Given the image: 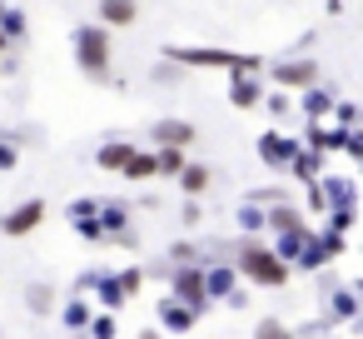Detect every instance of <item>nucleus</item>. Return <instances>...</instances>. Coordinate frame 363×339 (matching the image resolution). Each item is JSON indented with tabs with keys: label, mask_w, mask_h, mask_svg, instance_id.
I'll use <instances>...</instances> for the list:
<instances>
[{
	"label": "nucleus",
	"mask_w": 363,
	"mask_h": 339,
	"mask_svg": "<svg viewBox=\"0 0 363 339\" xmlns=\"http://www.w3.org/2000/svg\"><path fill=\"white\" fill-rule=\"evenodd\" d=\"M164 60L189 65V70H229V75H264L259 55H234V50H214V45H164Z\"/></svg>",
	"instance_id": "obj_2"
},
{
	"label": "nucleus",
	"mask_w": 363,
	"mask_h": 339,
	"mask_svg": "<svg viewBox=\"0 0 363 339\" xmlns=\"http://www.w3.org/2000/svg\"><path fill=\"white\" fill-rule=\"evenodd\" d=\"M160 324H164L169 334H189V329L199 324V309H189L184 299L169 294V299H160Z\"/></svg>",
	"instance_id": "obj_11"
},
{
	"label": "nucleus",
	"mask_w": 363,
	"mask_h": 339,
	"mask_svg": "<svg viewBox=\"0 0 363 339\" xmlns=\"http://www.w3.org/2000/svg\"><path fill=\"white\" fill-rule=\"evenodd\" d=\"M269 75H274V85H279V90H289V95L298 90V95H303V90H313V85H318V60H274V65H269Z\"/></svg>",
	"instance_id": "obj_6"
},
{
	"label": "nucleus",
	"mask_w": 363,
	"mask_h": 339,
	"mask_svg": "<svg viewBox=\"0 0 363 339\" xmlns=\"http://www.w3.org/2000/svg\"><path fill=\"white\" fill-rule=\"evenodd\" d=\"M169 294L174 299H184L189 309H209L214 299H209V279H204V264H174L169 269Z\"/></svg>",
	"instance_id": "obj_4"
},
{
	"label": "nucleus",
	"mask_w": 363,
	"mask_h": 339,
	"mask_svg": "<svg viewBox=\"0 0 363 339\" xmlns=\"http://www.w3.org/2000/svg\"><path fill=\"white\" fill-rule=\"evenodd\" d=\"M323 220H328V225H323V230H333V235H348V230H353V225H358V210H328V215H323Z\"/></svg>",
	"instance_id": "obj_29"
},
{
	"label": "nucleus",
	"mask_w": 363,
	"mask_h": 339,
	"mask_svg": "<svg viewBox=\"0 0 363 339\" xmlns=\"http://www.w3.org/2000/svg\"><path fill=\"white\" fill-rule=\"evenodd\" d=\"M254 339H303V334L289 329L284 319H259V324H254Z\"/></svg>",
	"instance_id": "obj_26"
},
{
	"label": "nucleus",
	"mask_w": 363,
	"mask_h": 339,
	"mask_svg": "<svg viewBox=\"0 0 363 339\" xmlns=\"http://www.w3.org/2000/svg\"><path fill=\"white\" fill-rule=\"evenodd\" d=\"M85 334H90V339H115V314H95Z\"/></svg>",
	"instance_id": "obj_33"
},
{
	"label": "nucleus",
	"mask_w": 363,
	"mask_h": 339,
	"mask_svg": "<svg viewBox=\"0 0 363 339\" xmlns=\"http://www.w3.org/2000/svg\"><path fill=\"white\" fill-rule=\"evenodd\" d=\"M0 16H6V11H0Z\"/></svg>",
	"instance_id": "obj_41"
},
{
	"label": "nucleus",
	"mask_w": 363,
	"mask_h": 339,
	"mask_svg": "<svg viewBox=\"0 0 363 339\" xmlns=\"http://www.w3.org/2000/svg\"><path fill=\"white\" fill-rule=\"evenodd\" d=\"M264 105H269V115H274V120H284V115L294 110V100H289V90H274V95H264Z\"/></svg>",
	"instance_id": "obj_30"
},
{
	"label": "nucleus",
	"mask_w": 363,
	"mask_h": 339,
	"mask_svg": "<svg viewBox=\"0 0 363 339\" xmlns=\"http://www.w3.org/2000/svg\"><path fill=\"white\" fill-rule=\"evenodd\" d=\"M323 264H333V259H328V249H323V240H318V235H313V240H308V244H303V254H298V259H294V274H318V269H323Z\"/></svg>",
	"instance_id": "obj_19"
},
{
	"label": "nucleus",
	"mask_w": 363,
	"mask_h": 339,
	"mask_svg": "<svg viewBox=\"0 0 363 339\" xmlns=\"http://www.w3.org/2000/svg\"><path fill=\"white\" fill-rule=\"evenodd\" d=\"M40 220H45V200H21L6 220H0V235H11V240H21V235H30V230H40Z\"/></svg>",
	"instance_id": "obj_9"
},
{
	"label": "nucleus",
	"mask_w": 363,
	"mask_h": 339,
	"mask_svg": "<svg viewBox=\"0 0 363 339\" xmlns=\"http://www.w3.org/2000/svg\"><path fill=\"white\" fill-rule=\"evenodd\" d=\"M75 60L90 80H110V26H80L75 31Z\"/></svg>",
	"instance_id": "obj_3"
},
{
	"label": "nucleus",
	"mask_w": 363,
	"mask_h": 339,
	"mask_svg": "<svg viewBox=\"0 0 363 339\" xmlns=\"http://www.w3.org/2000/svg\"><path fill=\"white\" fill-rule=\"evenodd\" d=\"M100 21H105L110 31L135 26V21H140V0H100Z\"/></svg>",
	"instance_id": "obj_14"
},
{
	"label": "nucleus",
	"mask_w": 363,
	"mask_h": 339,
	"mask_svg": "<svg viewBox=\"0 0 363 339\" xmlns=\"http://www.w3.org/2000/svg\"><path fill=\"white\" fill-rule=\"evenodd\" d=\"M60 319H65V329H90V319H95V314H90V304H85V299H70V304L60 309Z\"/></svg>",
	"instance_id": "obj_25"
},
{
	"label": "nucleus",
	"mask_w": 363,
	"mask_h": 339,
	"mask_svg": "<svg viewBox=\"0 0 363 339\" xmlns=\"http://www.w3.org/2000/svg\"><path fill=\"white\" fill-rule=\"evenodd\" d=\"M155 155H160V175H169V180H179V175H184V165H189V160H184V150H155Z\"/></svg>",
	"instance_id": "obj_27"
},
{
	"label": "nucleus",
	"mask_w": 363,
	"mask_h": 339,
	"mask_svg": "<svg viewBox=\"0 0 363 339\" xmlns=\"http://www.w3.org/2000/svg\"><path fill=\"white\" fill-rule=\"evenodd\" d=\"M234 269H239V279H249L254 289H284L289 279H294V264L289 259H279V249L274 244H264V240H239V249H234Z\"/></svg>",
	"instance_id": "obj_1"
},
{
	"label": "nucleus",
	"mask_w": 363,
	"mask_h": 339,
	"mask_svg": "<svg viewBox=\"0 0 363 339\" xmlns=\"http://www.w3.org/2000/svg\"><path fill=\"white\" fill-rule=\"evenodd\" d=\"M0 21H6V26H0V31H6V36H21V31H26V16H21V11H6V16H0Z\"/></svg>",
	"instance_id": "obj_36"
},
{
	"label": "nucleus",
	"mask_w": 363,
	"mask_h": 339,
	"mask_svg": "<svg viewBox=\"0 0 363 339\" xmlns=\"http://www.w3.org/2000/svg\"><path fill=\"white\" fill-rule=\"evenodd\" d=\"M338 6H343V0H328V11H338Z\"/></svg>",
	"instance_id": "obj_39"
},
{
	"label": "nucleus",
	"mask_w": 363,
	"mask_h": 339,
	"mask_svg": "<svg viewBox=\"0 0 363 339\" xmlns=\"http://www.w3.org/2000/svg\"><path fill=\"white\" fill-rule=\"evenodd\" d=\"M140 284H145V269H140V264H130V269H120V289H125L130 299L140 294Z\"/></svg>",
	"instance_id": "obj_32"
},
{
	"label": "nucleus",
	"mask_w": 363,
	"mask_h": 339,
	"mask_svg": "<svg viewBox=\"0 0 363 339\" xmlns=\"http://www.w3.org/2000/svg\"><path fill=\"white\" fill-rule=\"evenodd\" d=\"M298 150H303V140H294V135H284V130H264V135H259V160H264L269 170H279V175H289V165L298 160Z\"/></svg>",
	"instance_id": "obj_5"
},
{
	"label": "nucleus",
	"mask_w": 363,
	"mask_h": 339,
	"mask_svg": "<svg viewBox=\"0 0 363 339\" xmlns=\"http://www.w3.org/2000/svg\"><path fill=\"white\" fill-rule=\"evenodd\" d=\"M294 225H303V210H298L294 200L269 205V235H284V230H294Z\"/></svg>",
	"instance_id": "obj_21"
},
{
	"label": "nucleus",
	"mask_w": 363,
	"mask_h": 339,
	"mask_svg": "<svg viewBox=\"0 0 363 339\" xmlns=\"http://www.w3.org/2000/svg\"><path fill=\"white\" fill-rule=\"evenodd\" d=\"M313 235H318V230H308V220H303V225H294V230H284V235H274V249H279V259H289V264H294Z\"/></svg>",
	"instance_id": "obj_16"
},
{
	"label": "nucleus",
	"mask_w": 363,
	"mask_h": 339,
	"mask_svg": "<svg viewBox=\"0 0 363 339\" xmlns=\"http://www.w3.org/2000/svg\"><path fill=\"white\" fill-rule=\"evenodd\" d=\"M150 140H155V150H189L194 140H199V130L189 125V120H155L150 125Z\"/></svg>",
	"instance_id": "obj_8"
},
{
	"label": "nucleus",
	"mask_w": 363,
	"mask_h": 339,
	"mask_svg": "<svg viewBox=\"0 0 363 339\" xmlns=\"http://www.w3.org/2000/svg\"><path fill=\"white\" fill-rule=\"evenodd\" d=\"M358 314H363V299L353 294V284H328V294H323V324L338 329V324H353Z\"/></svg>",
	"instance_id": "obj_7"
},
{
	"label": "nucleus",
	"mask_w": 363,
	"mask_h": 339,
	"mask_svg": "<svg viewBox=\"0 0 363 339\" xmlns=\"http://www.w3.org/2000/svg\"><path fill=\"white\" fill-rule=\"evenodd\" d=\"M229 105H234V110H254V105H264V85H259V75H229Z\"/></svg>",
	"instance_id": "obj_12"
},
{
	"label": "nucleus",
	"mask_w": 363,
	"mask_h": 339,
	"mask_svg": "<svg viewBox=\"0 0 363 339\" xmlns=\"http://www.w3.org/2000/svg\"><path fill=\"white\" fill-rule=\"evenodd\" d=\"M289 175H294V180H298V185H303V190H308V185H318V180H323V175H328V170H323V155H318V150H308V145H303V150H298V160H294V165H289Z\"/></svg>",
	"instance_id": "obj_15"
},
{
	"label": "nucleus",
	"mask_w": 363,
	"mask_h": 339,
	"mask_svg": "<svg viewBox=\"0 0 363 339\" xmlns=\"http://www.w3.org/2000/svg\"><path fill=\"white\" fill-rule=\"evenodd\" d=\"M95 284H100V304H105V309H120V304L130 299V294L120 289V274H100Z\"/></svg>",
	"instance_id": "obj_24"
},
{
	"label": "nucleus",
	"mask_w": 363,
	"mask_h": 339,
	"mask_svg": "<svg viewBox=\"0 0 363 339\" xmlns=\"http://www.w3.org/2000/svg\"><path fill=\"white\" fill-rule=\"evenodd\" d=\"M318 190H323V205H328V210H358V185H353L348 175H333V170H328V175L318 180Z\"/></svg>",
	"instance_id": "obj_10"
},
{
	"label": "nucleus",
	"mask_w": 363,
	"mask_h": 339,
	"mask_svg": "<svg viewBox=\"0 0 363 339\" xmlns=\"http://www.w3.org/2000/svg\"><path fill=\"white\" fill-rule=\"evenodd\" d=\"M199 220H204V210H199V200H184V225H189V230H194V225H199Z\"/></svg>",
	"instance_id": "obj_37"
},
{
	"label": "nucleus",
	"mask_w": 363,
	"mask_h": 339,
	"mask_svg": "<svg viewBox=\"0 0 363 339\" xmlns=\"http://www.w3.org/2000/svg\"><path fill=\"white\" fill-rule=\"evenodd\" d=\"M26 299H30V309H35V314H50V309H55V289H50V284H30V289H26Z\"/></svg>",
	"instance_id": "obj_28"
},
{
	"label": "nucleus",
	"mask_w": 363,
	"mask_h": 339,
	"mask_svg": "<svg viewBox=\"0 0 363 339\" xmlns=\"http://www.w3.org/2000/svg\"><path fill=\"white\" fill-rule=\"evenodd\" d=\"M209 180H214V175H209V165H184V175H179V190H184L189 200H199V195L209 190Z\"/></svg>",
	"instance_id": "obj_23"
},
{
	"label": "nucleus",
	"mask_w": 363,
	"mask_h": 339,
	"mask_svg": "<svg viewBox=\"0 0 363 339\" xmlns=\"http://www.w3.org/2000/svg\"><path fill=\"white\" fill-rule=\"evenodd\" d=\"M169 259H174V264H199V249L179 240V244H169Z\"/></svg>",
	"instance_id": "obj_35"
},
{
	"label": "nucleus",
	"mask_w": 363,
	"mask_h": 339,
	"mask_svg": "<svg viewBox=\"0 0 363 339\" xmlns=\"http://www.w3.org/2000/svg\"><path fill=\"white\" fill-rule=\"evenodd\" d=\"M130 160H135V140H105V145L95 150V165H100V170H115V175H125Z\"/></svg>",
	"instance_id": "obj_13"
},
{
	"label": "nucleus",
	"mask_w": 363,
	"mask_h": 339,
	"mask_svg": "<svg viewBox=\"0 0 363 339\" xmlns=\"http://www.w3.org/2000/svg\"><path fill=\"white\" fill-rule=\"evenodd\" d=\"M160 175V155L155 150H135V160L125 165V180H155Z\"/></svg>",
	"instance_id": "obj_22"
},
{
	"label": "nucleus",
	"mask_w": 363,
	"mask_h": 339,
	"mask_svg": "<svg viewBox=\"0 0 363 339\" xmlns=\"http://www.w3.org/2000/svg\"><path fill=\"white\" fill-rule=\"evenodd\" d=\"M21 165V150H16V140L11 135H0V170H16Z\"/></svg>",
	"instance_id": "obj_34"
},
{
	"label": "nucleus",
	"mask_w": 363,
	"mask_h": 339,
	"mask_svg": "<svg viewBox=\"0 0 363 339\" xmlns=\"http://www.w3.org/2000/svg\"><path fill=\"white\" fill-rule=\"evenodd\" d=\"M298 105H303V115H308V120H328L338 100H333V90H323V85H313V90H303V100H298Z\"/></svg>",
	"instance_id": "obj_18"
},
{
	"label": "nucleus",
	"mask_w": 363,
	"mask_h": 339,
	"mask_svg": "<svg viewBox=\"0 0 363 339\" xmlns=\"http://www.w3.org/2000/svg\"><path fill=\"white\" fill-rule=\"evenodd\" d=\"M234 220H239V230H244L249 240H259V230H269V210H264V205H254V200H244Z\"/></svg>",
	"instance_id": "obj_20"
},
{
	"label": "nucleus",
	"mask_w": 363,
	"mask_h": 339,
	"mask_svg": "<svg viewBox=\"0 0 363 339\" xmlns=\"http://www.w3.org/2000/svg\"><path fill=\"white\" fill-rule=\"evenodd\" d=\"M204 279H209V299H229L239 289V269L234 264H204Z\"/></svg>",
	"instance_id": "obj_17"
},
{
	"label": "nucleus",
	"mask_w": 363,
	"mask_h": 339,
	"mask_svg": "<svg viewBox=\"0 0 363 339\" xmlns=\"http://www.w3.org/2000/svg\"><path fill=\"white\" fill-rule=\"evenodd\" d=\"M353 294H358V299H363V279H353Z\"/></svg>",
	"instance_id": "obj_38"
},
{
	"label": "nucleus",
	"mask_w": 363,
	"mask_h": 339,
	"mask_svg": "<svg viewBox=\"0 0 363 339\" xmlns=\"http://www.w3.org/2000/svg\"><path fill=\"white\" fill-rule=\"evenodd\" d=\"M318 240H323V249H328V259H343V249H348V235H333V230H318Z\"/></svg>",
	"instance_id": "obj_31"
},
{
	"label": "nucleus",
	"mask_w": 363,
	"mask_h": 339,
	"mask_svg": "<svg viewBox=\"0 0 363 339\" xmlns=\"http://www.w3.org/2000/svg\"><path fill=\"white\" fill-rule=\"evenodd\" d=\"M358 170H363V160H358Z\"/></svg>",
	"instance_id": "obj_40"
}]
</instances>
